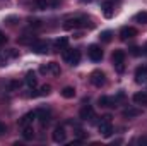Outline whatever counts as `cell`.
I'll list each match as a JSON object with an SVG mask.
<instances>
[{"label": "cell", "instance_id": "obj_1", "mask_svg": "<svg viewBox=\"0 0 147 146\" xmlns=\"http://www.w3.org/2000/svg\"><path fill=\"white\" fill-rule=\"evenodd\" d=\"M87 23H91L87 17H70V19H67V21L63 23V29L72 31V29H77V28H86V26L92 28V24H87Z\"/></svg>", "mask_w": 147, "mask_h": 146}, {"label": "cell", "instance_id": "obj_2", "mask_svg": "<svg viewBox=\"0 0 147 146\" xmlns=\"http://www.w3.org/2000/svg\"><path fill=\"white\" fill-rule=\"evenodd\" d=\"M63 60L70 65H77L80 62V52L75 48H63Z\"/></svg>", "mask_w": 147, "mask_h": 146}, {"label": "cell", "instance_id": "obj_3", "mask_svg": "<svg viewBox=\"0 0 147 146\" xmlns=\"http://www.w3.org/2000/svg\"><path fill=\"white\" fill-rule=\"evenodd\" d=\"M99 132L105 138H110L113 134V126H111V115H105L103 120L99 122Z\"/></svg>", "mask_w": 147, "mask_h": 146}, {"label": "cell", "instance_id": "obj_4", "mask_svg": "<svg viewBox=\"0 0 147 146\" xmlns=\"http://www.w3.org/2000/svg\"><path fill=\"white\" fill-rule=\"evenodd\" d=\"M87 55H89V59H91L92 62H99V60L103 59V50H101V46H98V45H91V46L87 48Z\"/></svg>", "mask_w": 147, "mask_h": 146}, {"label": "cell", "instance_id": "obj_5", "mask_svg": "<svg viewBox=\"0 0 147 146\" xmlns=\"http://www.w3.org/2000/svg\"><path fill=\"white\" fill-rule=\"evenodd\" d=\"M91 83L94 84V86H98V88H101L105 83H106V76L103 71H94V72H91Z\"/></svg>", "mask_w": 147, "mask_h": 146}, {"label": "cell", "instance_id": "obj_6", "mask_svg": "<svg viewBox=\"0 0 147 146\" xmlns=\"http://www.w3.org/2000/svg\"><path fill=\"white\" fill-rule=\"evenodd\" d=\"M135 83H139V84H146L147 83V67L146 65H139L135 69Z\"/></svg>", "mask_w": 147, "mask_h": 146}, {"label": "cell", "instance_id": "obj_7", "mask_svg": "<svg viewBox=\"0 0 147 146\" xmlns=\"http://www.w3.org/2000/svg\"><path fill=\"white\" fill-rule=\"evenodd\" d=\"M134 36H137V29H135V28L125 26V28L120 29V38H121L123 41H127V40H130V38H134Z\"/></svg>", "mask_w": 147, "mask_h": 146}, {"label": "cell", "instance_id": "obj_8", "mask_svg": "<svg viewBox=\"0 0 147 146\" xmlns=\"http://www.w3.org/2000/svg\"><path fill=\"white\" fill-rule=\"evenodd\" d=\"M31 48H33V52L38 53V55H45V53H48V43L46 41H34L33 45H31Z\"/></svg>", "mask_w": 147, "mask_h": 146}, {"label": "cell", "instance_id": "obj_9", "mask_svg": "<svg viewBox=\"0 0 147 146\" xmlns=\"http://www.w3.org/2000/svg\"><path fill=\"white\" fill-rule=\"evenodd\" d=\"M51 138H53V141H55V143H63V141H65V138H67V132H65V129H63L62 126H58V127H55V131H53Z\"/></svg>", "mask_w": 147, "mask_h": 146}, {"label": "cell", "instance_id": "obj_10", "mask_svg": "<svg viewBox=\"0 0 147 146\" xmlns=\"http://www.w3.org/2000/svg\"><path fill=\"white\" fill-rule=\"evenodd\" d=\"M79 117L82 119V120H87V119H92L94 117V108L91 107V105H84L80 112H79Z\"/></svg>", "mask_w": 147, "mask_h": 146}, {"label": "cell", "instance_id": "obj_11", "mask_svg": "<svg viewBox=\"0 0 147 146\" xmlns=\"http://www.w3.org/2000/svg\"><path fill=\"white\" fill-rule=\"evenodd\" d=\"M50 112L48 110H45V108H39V110H36V119L41 122V126H46L48 122H50Z\"/></svg>", "mask_w": 147, "mask_h": 146}, {"label": "cell", "instance_id": "obj_12", "mask_svg": "<svg viewBox=\"0 0 147 146\" xmlns=\"http://www.w3.org/2000/svg\"><path fill=\"white\" fill-rule=\"evenodd\" d=\"M140 113H142L140 108H135V107H128V108H125L121 112V115H123L125 119H134V117H139Z\"/></svg>", "mask_w": 147, "mask_h": 146}, {"label": "cell", "instance_id": "obj_13", "mask_svg": "<svg viewBox=\"0 0 147 146\" xmlns=\"http://www.w3.org/2000/svg\"><path fill=\"white\" fill-rule=\"evenodd\" d=\"M34 119H36V112H28L26 115H22V119L19 120V124H21V127H24V126H29Z\"/></svg>", "mask_w": 147, "mask_h": 146}, {"label": "cell", "instance_id": "obj_14", "mask_svg": "<svg viewBox=\"0 0 147 146\" xmlns=\"http://www.w3.org/2000/svg\"><path fill=\"white\" fill-rule=\"evenodd\" d=\"M24 81H26V84L29 86V88H34L38 84V77H36V72L34 71H29V72L26 74V77H24Z\"/></svg>", "mask_w": 147, "mask_h": 146}, {"label": "cell", "instance_id": "obj_15", "mask_svg": "<svg viewBox=\"0 0 147 146\" xmlns=\"http://www.w3.org/2000/svg\"><path fill=\"white\" fill-rule=\"evenodd\" d=\"M125 50H115L113 52V62L118 65V64H123V60H125Z\"/></svg>", "mask_w": 147, "mask_h": 146}, {"label": "cell", "instance_id": "obj_16", "mask_svg": "<svg viewBox=\"0 0 147 146\" xmlns=\"http://www.w3.org/2000/svg\"><path fill=\"white\" fill-rule=\"evenodd\" d=\"M22 138H24L26 141H31V139L34 138V129H33L31 126H24V127H22Z\"/></svg>", "mask_w": 147, "mask_h": 146}, {"label": "cell", "instance_id": "obj_17", "mask_svg": "<svg viewBox=\"0 0 147 146\" xmlns=\"http://www.w3.org/2000/svg\"><path fill=\"white\" fill-rule=\"evenodd\" d=\"M55 48L57 50H63V48H67V45H69V38L67 36H62V38H58V40H55Z\"/></svg>", "mask_w": 147, "mask_h": 146}, {"label": "cell", "instance_id": "obj_18", "mask_svg": "<svg viewBox=\"0 0 147 146\" xmlns=\"http://www.w3.org/2000/svg\"><path fill=\"white\" fill-rule=\"evenodd\" d=\"M98 103H99L101 107H115L116 100H113V98H110V96H101V98L98 100Z\"/></svg>", "mask_w": 147, "mask_h": 146}, {"label": "cell", "instance_id": "obj_19", "mask_svg": "<svg viewBox=\"0 0 147 146\" xmlns=\"http://www.w3.org/2000/svg\"><path fill=\"white\" fill-rule=\"evenodd\" d=\"M134 21H135V23H139V24H147V12H146V10L137 12V14L134 16Z\"/></svg>", "mask_w": 147, "mask_h": 146}, {"label": "cell", "instance_id": "obj_20", "mask_svg": "<svg viewBox=\"0 0 147 146\" xmlns=\"http://www.w3.org/2000/svg\"><path fill=\"white\" fill-rule=\"evenodd\" d=\"M103 12H105V17H108L110 19L111 16H113V2H105L103 3Z\"/></svg>", "mask_w": 147, "mask_h": 146}, {"label": "cell", "instance_id": "obj_21", "mask_svg": "<svg viewBox=\"0 0 147 146\" xmlns=\"http://www.w3.org/2000/svg\"><path fill=\"white\" fill-rule=\"evenodd\" d=\"M62 96H63V98H67V100H70V98L75 96V89H74L72 86H65V88L62 89Z\"/></svg>", "mask_w": 147, "mask_h": 146}, {"label": "cell", "instance_id": "obj_22", "mask_svg": "<svg viewBox=\"0 0 147 146\" xmlns=\"http://www.w3.org/2000/svg\"><path fill=\"white\" fill-rule=\"evenodd\" d=\"M134 102L139 103V105L147 103V93L146 91H142V93H135V95H134Z\"/></svg>", "mask_w": 147, "mask_h": 146}, {"label": "cell", "instance_id": "obj_23", "mask_svg": "<svg viewBox=\"0 0 147 146\" xmlns=\"http://www.w3.org/2000/svg\"><path fill=\"white\" fill-rule=\"evenodd\" d=\"M17 41H19L21 45H33V43L36 41V38H34V36H29V35H24V36L17 38Z\"/></svg>", "mask_w": 147, "mask_h": 146}, {"label": "cell", "instance_id": "obj_24", "mask_svg": "<svg viewBox=\"0 0 147 146\" xmlns=\"http://www.w3.org/2000/svg\"><path fill=\"white\" fill-rule=\"evenodd\" d=\"M48 71L53 74V76H60V72H62V71H60V65H58L57 62H50V64H48Z\"/></svg>", "mask_w": 147, "mask_h": 146}, {"label": "cell", "instance_id": "obj_25", "mask_svg": "<svg viewBox=\"0 0 147 146\" xmlns=\"http://www.w3.org/2000/svg\"><path fill=\"white\" fill-rule=\"evenodd\" d=\"M50 91H51V86L50 84H43L39 88V91H38V96H46V95H50Z\"/></svg>", "mask_w": 147, "mask_h": 146}, {"label": "cell", "instance_id": "obj_26", "mask_svg": "<svg viewBox=\"0 0 147 146\" xmlns=\"http://www.w3.org/2000/svg\"><path fill=\"white\" fill-rule=\"evenodd\" d=\"M34 5H36L38 10H46L48 9V0H34Z\"/></svg>", "mask_w": 147, "mask_h": 146}, {"label": "cell", "instance_id": "obj_27", "mask_svg": "<svg viewBox=\"0 0 147 146\" xmlns=\"http://www.w3.org/2000/svg\"><path fill=\"white\" fill-rule=\"evenodd\" d=\"M99 38H101V41H105V43H110L111 38H113V33H111V31H103Z\"/></svg>", "mask_w": 147, "mask_h": 146}, {"label": "cell", "instance_id": "obj_28", "mask_svg": "<svg viewBox=\"0 0 147 146\" xmlns=\"http://www.w3.org/2000/svg\"><path fill=\"white\" fill-rule=\"evenodd\" d=\"M29 26L31 28H41V21L39 19H31L29 21Z\"/></svg>", "mask_w": 147, "mask_h": 146}, {"label": "cell", "instance_id": "obj_29", "mask_svg": "<svg viewBox=\"0 0 147 146\" xmlns=\"http://www.w3.org/2000/svg\"><path fill=\"white\" fill-rule=\"evenodd\" d=\"M130 53H132V55H140L142 52H140L139 46H132V48H130Z\"/></svg>", "mask_w": 147, "mask_h": 146}, {"label": "cell", "instance_id": "obj_30", "mask_svg": "<svg viewBox=\"0 0 147 146\" xmlns=\"http://www.w3.org/2000/svg\"><path fill=\"white\" fill-rule=\"evenodd\" d=\"M16 88H19V81H10L9 83V89H16Z\"/></svg>", "mask_w": 147, "mask_h": 146}, {"label": "cell", "instance_id": "obj_31", "mask_svg": "<svg viewBox=\"0 0 147 146\" xmlns=\"http://www.w3.org/2000/svg\"><path fill=\"white\" fill-rule=\"evenodd\" d=\"M60 0H48V7H58Z\"/></svg>", "mask_w": 147, "mask_h": 146}, {"label": "cell", "instance_id": "obj_32", "mask_svg": "<svg viewBox=\"0 0 147 146\" xmlns=\"http://www.w3.org/2000/svg\"><path fill=\"white\" fill-rule=\"evenodd\" d=\"M7 132V127H5V124L3 122H0V136H3Z\"/></svg>", "mask_w": 147, "mask_h": 146}, {"label": "cell", "instance_id": "obj_33", "mask_svg": "<svg viewBox=\"0 0 147 146\" xmlns=\"http://www.w3.org/2000/svg\"><path fill=\"white\" fill-rule=\"evenodd\" d=\"M5 41H7V36H5V35H3V33L0 31V45H3Z\"/></svg>", "mask_w": 147, "mask_h": 146}, {"label": "cell", "instance_id": "obj_34", "mask_svg": "<svg viewBox=\"0 0 147 146\" xmlns=\"http://www.w3.org/2000/svg\"><path fill=\"white\" fill-rule=\"evenodd\" d=\"M39 71H41L43 74H45V72H48V65H41V67H39Z\"/></svg>", "mask_w": 147, "mask_h": 146}, {"label": "cell", "instance_id": "obj_35", "mask_svg": "<svg viewBox=\"0 0 147 146\" xmlns=\"http://www.w3.org/2000/svg\"><path fill=\"white\" fill-rule=\"evenodd\" d=\"M144 52H146V55H147V43H146V46H144Z\"/></svg>", "mask_w": 147, "mask_h": 146}, {"label": "cell", "instance_id": "obj_36", "mask_svg": "<svg viewBox=\"0 0 147 146\" xmlns=\"http://www.w3.org/2000/svg\"><path fill=\"white\" fill-rule=\"evenodd\" d=\"M87 2H91V0H87Z\"/></svg>", "mask_w": 147, "mask_h": 146}]
</instances>
